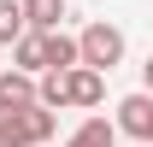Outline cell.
I'll use <instances>...</instances> for the list:
<instances>
[{
	"label": "cell",
	"instance_id": "1",
	"mask_svg": "<svg viewBox=\"0 0 153 147\" xmlns=\"http://www.w3.org/2000/svg\"><path fill=\"white\" fill-rule=\"evenodd\" d=\"M76 53H82V65H94V71H112V65H124V30L106 24V18H94L76 36Z\"/></svg>",
	"mask_w": 153,
	"mask_h": 147
},
{
	"label": "cell",
	"instance_id": "2",
	"mask_svg": "<svg viewBox=\"0 0 153 147\" xmlns=\"http://www.w3.org/2000/svg\"><path fill=\"white\" fill-rule=\"evenodd\" d=\"M100 100H106V71H94V65H82V59H76L71 71H65V106L94 112Z\"/></svg>",
	"mask_w": 153,
	"mask_h": 147
},
{
	"label": "cell",
	"instance_id": "3",
	"mask_svg": "<svg viewBox=\"0 0 153 147\" xmlns=\"http://www.w3.org/2000/svg\"><path fill=\"white\" fill-rule=\"evenodd\" d=\"M118 135H135V141L153 147V94H124L118 100Z\"/></svg>",
	"mask_w": 153,
	"mask_h": 147
},
{
	"label": "cell",
	"instance_id": "4",
	"mask_svg": "<svg viewBox=\"0 0 153 147\" xmlns=\"http://www.w3.org/2000/svg\"><path fill=\"white\" fill-rule=\"evenodd\" d=\"M65 147H118V118H82Z\"/></svg>",
	"mask_w": 153,
	"mask_h": 147
},
{
	"label": "cell",
	"instance_id": "5",
	"mask_svg": "<svg viewBox=\"0 0 153 147\" xmlns=\"http://www.w3.org/2000/svg\"><path fill=\"white\" fill-rule=\"evenodd\" d=\"M24 106H30V100H0V147H30Z\"/></svg>",
	"mask_w": 153,
	"mask_h": 147
},
{
	"label": "cell",
	"instance_id": "6",
	"mask_svg": "<svg viewBox=\"0 0 153 147\" xmlns=\"http://www.w3.org/2000/svg\"><path fill=\"white\" fill-rule=\"evenodd\" d=\"M41 47H47V65H53V71H71L76 59V36H65V30H41Z\"/></svg>",
	"mask_w": 153,
	"mask_h": 147
},
{
	"label": "cell",
	"instance_id": "7",
	"mask_svg": "<svg viewBox=\"0 0 153 147\" xmlns=\"http://www.w3.org/2000/svg\"><path fill=\"white\" fill-rule=\"evenodd\" d=\"M12 59H18V65H24V71H47V47H41V30H24V36L18 41H12Z\"/></svg>",
	"mask_w": 153,
	"mask_h": 147
},
{
	"label": "cell",
	"instance_id": "8",
	"mask_svg": "<svg viewBox=\"0 0 153 147\" xmlns=\"http://www.w3.org/2000/svg\"><path fill=\"white\" fill-rule=\"evenodd\" d=\"M24 18H30V30H59L65 24V0H24Z\"/></svg>",
	"mask_w": 153,
	"mask_h": 147
},
{
	"label": "cell",
	"instance_id": "9",
	"mask_svg": "<svg viewBox=\"0 0 153 147\" xmlns=\"http://www.w3.org/2000/svg\"><path fill=\"white\" fill-rule=\"evenodd\" d=\"M0 100H36V71H24V65L0 71Z\"/></svg>",
	"mask_w": 153,
	"mask_h": 147
},
{
	"label": "cell",
	"instance_id": "10",
	"mask_svg": "<svg viewBox=\"0 0 153 147\" xmlns=\"http://www.w3.org/2000/svg\"><path fill=\"white\" fill-rule=\"evenodd\" d=\"M24 30H30V18H24V0H0V47H12Z\"/></svg>",
	"mask_w": 153,
	"mask_h": 147
},
{
	"label": "cell",
	"instance_id": "11",
	"mask_svg": "<svg viewBox=\"0 0 153 147\" xmlns=\"http://www.w3.org/2000/svg\"><path fill=\"white\" fill-rule=\"evenodd\" d=\"M141 88L153 94V59H147V65H141Z\"/></svg>",
	"mask_w": 153,
	"mask_h": 147
}]
</instances>
